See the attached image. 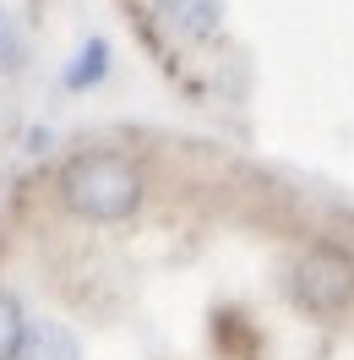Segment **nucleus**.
<instances>
[{"label":"nucleus","instance_id":"obj_1","mask_svg":"<svg viewBox=\"0 0 354 360\" xmlns=\"http://www.w3.org/2000/svg\"><path fill=\"white\" fill-rule=\"evenodd\" d=\"M142 169L136 158L114 153V148H88V153L66 158L60 169V202L66 213L88 219V224H120L142 207Z\"/></svg>","mask_w":354,"mask_h":360},{"label":"nucleus","instance_id":"obj_2","mask_svg":"<svg viewBox=\"0 0 354 360\" xmlns=\"http://www.w3.org/2000/svg\"><path fill=\"white\" fill-rule=\"evenodd\" d=\"M289 284H294V300H300L306 311L338 316L354 300V257L338 251V246H310V251H300Z\"/></svg>","mask_w":354,"mask_h":360},{"label":"nucleus","instance_id":"obj_3","mask_svg":"<svg viewBox=\"0 0 354 360\" xmlns=\"http://www.w3.org/2000/svg\"><path fill=\"white\" fill-rule=\"evenodd\" d=\"M153 6H158V22L185 44H207L223 27V0H153Z\"/></svg>","mask_w":354,"mask_h":360},{"label":"nucleus","instance_id":"obj_4","mask_svg":"<svg viewBox=\"0 0 354 360\" xmlns=\"http://www.w3.org/2000/svg\"><path fill=\"white\" fill-rule=\"evenodd\" d=\"M22 360H82V344L60 322H39V328H27Z\"/></svg>","mask_w":354,"mask_h":360},{"label":"nucleus","instance_id":"obj_5","mask_svg":"<svg viewBox=\"0 0 354 360\" xmlns=\"http://www.w3.org/2000/svg\"><path fill=\"white\" fill-rule=\"evenodd\" d=\"M104 77H110V44H104V39H88V44L77 49V60L66 66V88L88 93V88H98Z\"/></svg>","mask_w":354,"mask_h":360},{"label":"nucleus","instance_id":"obj_6","mask_svg":"<svg viewBox=\"0 0 354 360\" xmlns=\"http://www.w3.org/2000/svg\"><path fill=\"white\" fill-rule=\"evenodd\" d=\"M22 344H27V311H22V300L0 284V360H22Z\"/></svg>","mask_w":354,"mask_h":360},{"label":"nucleus","instance_id":"obj_7","mask_svg":"<svg viewBox=\"0 0 354 360\" xmlns=\"http://www.w3.org/2000/svg\"><path fill=\"white\" fill-rule=\"evenodd\" d=\"M22 66V33L11 27V17L0 11V71H17Z\"/></svg>","mask_w":354,"mask_h":360}]
</instances>
